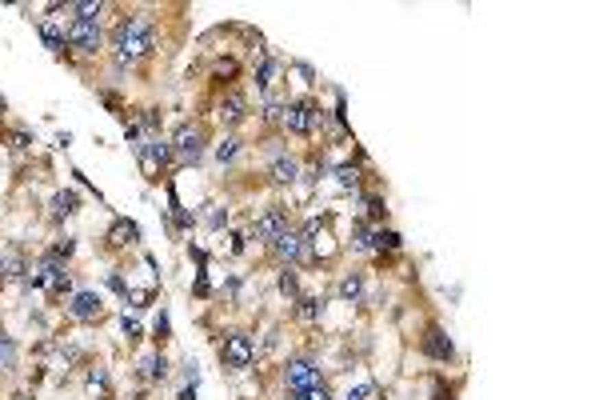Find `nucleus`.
Wrapping results in <instances>:
<instances>
[{"instance_id":"10","label":"nucleus","mask_w":599,"mask_h":400,"mask_svg":"<svg viewBox=\"0 0 599 400\" xmlns=\"http://www.w3.org/2000/svg\"><path fill=\"white\" fill-rule=\"evenodd\" d=\"M69 312L76 316V320H100L104 308H100V296H96V292H76L72 305H69Z\"/></svg>"},{"instance_id":"23","label":"nucleus","mask_w":599,"mask_h":400,"mask_svg":"<svg viewBox=\"0 0 599 400\" xmlns=\"http://www.w3.org/2000/svg\"><path fill=\"white\" fill-rule=\"evenodd\" d=\"M8 368H16V344L8 336H0V373H8Z\"/></svg>"},{"instance_id":"33","label":"nucleus","mask_w":599,"mask_h":400,"mask_svg":"<svg viewBox=\"0 0 599 400\" xmlns=\"http://www.w3.org/2000/svg\"><path fill=\"white\" fill-rule=\"evenodd\" d=\"M208 224H212V228H224V224H228V212H220V209L208 212Z\"/></svg>"},{"instance_id":"7","label":"nucleus","mask_w":599,"mask_h":400,"mask_svg":"<svg viewBox=\"0 0 599 400\" xmlns=\"http://www.w3.org/2000/svg\"><path fill=\"white\" fill-rule=\"evenodd\" d=\"M136 152H140V165H144V172H148L152 180H156V172L172 161V144H164V141H144V144H136Z\"/></svg>"},{"instance_id":"36","label":"nucleus","mask_w":599,"mask_h":400,"mask_svg":"<svg viewBox=\"0 0 599 400\" xmlns=\"http://www.w3.org/2000/svg\"><path fill=\"white\" fill-rule=\"evenodd\" d=\"M156 336H160V340H168V316H164V312H160V325H156Z\"/></svg>"},{"instance_id":"28","label":"nucleus","mask_w":599,"mask_h":400,"mask_svg":"<svg viewBox=\"0 0 599 400\" xmlns=\"http://www.w3.org/2000/svg\"><path fill=\"white\" fill-rule=\"evenodd\" d=\"M368 216H371V220H384V216H388V209H384L380 196H368Z\"/></svg>"},{"instance_id":"18","label":"nucleus","mask_w":599,"mask_h":400,"mask_svg":"<svg viewBox=\"0 0 599 400\" xmlns=\"http://www.w3.org/2000/svg\"><path fill=\"white\" fill-rule=\"evenodd\" d=\"M280 69H284V64H280L276 56H268V60H264V64L256 69V84H260V89L268 93V89H272V80H276V72H280Z\"/></svg>"},{"instance_id":"16","label":"nucleus","mask_w":599,"mask_h":400,"mask_svg":"<svg viewBox=\"0 0 599 400\" xmlns=\"http://www.w3.org/2000/svg\"><path fill=\"white\" fill-rule=\"evenodd\" d=\"M296 176H300V165L292 161V156H276V161H272V180H276V185H292Z\"/></svg>"},{"instance_id":"35","label":"nucleus","mask_w":599,"mask_h":400,"mask_svg":"<svg viewBox=\"0 0 599 400\" xmlns=\"http://www.w3.org/2000/svg\"><path fill=\"white\" fill-rule=\"evenodd\" d=\"M28 144H32V141H28V132H12V148H16V152H24Z\"/></svg>"},{"instance_id":"1","label":"nucleus","mask_w":599,"mask_h":400,"mask_svg":"<svg viewBox=\"0 0 599 400\" xmlns=\"http://www.w3.org/2000/svg\"><path fill=\"white\" fill-rule=\"evenodd\" d=\"M112 48H116V64H128V60H140L156 48V21L148 12H136L128 21L116 28L112 36Z\"/></svg>"},{"instance_id":"8","label":"nucleus","mask_w":599,"mask_h":400,"mask_svg":"<svg viewBox=\"0 0 599 400\" xmlns=\"http://www.w3.org/2000/svg\"><path fill=\"white\" fill-rule=\"evenodd\" d=\"M284 228H288V212L280 209V204H272V209L264 212V216H256L252 236H256V240H268V244H272V240H276Z\"/></svg>"},{"instance_id":"26","label":"nucleus","mask_w":599,"mask_h":400,"mask_svg":"<svg viewBox=\"0 0 599 400\" xmlns=\"http://www.w3.org/2000/svg\"><path fill=\"white\" fill-rule=\"evenodd\" d=\"M144 373H148V380H160L164 373H168V364H164V356H148V360H144Z\"/></svg>"},{"instance_id":"15","label":"nucleus","mask_w":599,"mask_h":400,"mask_svg":"<svg viewBox=\"0 0 599 400\" xmlns=\"http://www.w3.org/2000/svg\"><path fill=\"white\" fill-rule=\"evenodd\" d=\"M108 240H112L116 248H124V244H136V240H140V228L132 224V220H116L112 233H108Z\"/></svg>"},{"instance_id":"27","label":"nucleus","mask_w":599,"mask_h":400,"mask_svg":"<svg viewBox=\"0 0 599 400\" xmlns=\"http://www.w3.org/2000/svg\"><path fill=\"white\" fill-rule=\"evenodd\" d=\"M371 392H376V384H368V380H364V384H356V388H347V392H344V400H368Z\"/></svg>"},{"instance_id":"34","label":"nucleus","mask_w":599,"mask_h":400,"mask_svg":"<svg viewBox=\"0 0 599 400\" xmlns=\"http://www.w3.org/2000/svg\"><path fill=\"white\" fill-rule=\"evenodd\" d=\"M216 76H236V60H220L216 64Z\"/></svg>"},{"instance_id":"13","label":"nucleus","mask_w":599,"mask_h":400,"mask_svg":"<svg viewBox=\"0 0 599 400\" xmlns=\"http://www.w3.org/2000/svg\"><path fill=\"white\" fill-rule=\"evenodd\" d=\"M40 40H45V48H52V52H64V24H52V21H40Z\"/></svg>"},{"instance_id":"3","label":"nucleus","mask_w":599,"mask_h":400,"mask_svg":"<svg viewBox=\"0 0 599 400\" xmlns=\"http://www.w3.org/2000/svg\"><path fill=\"white\" fill-rule=\"evenodd\" d=\"M200 152H204V128H200V124H180V132H176V141H172L176 165H196Z\"/></svg>"},{"instance_id":"31","label":"nucleus","mask_w":599,"mask_h":400,"mask_svg":"<svg viewBox=\"0 0 599 400\" xmlns=\"http://www.w3.org/2000/svg\"><path fill=\"white\" fill-rule=\"evenodd\" d=\"M104 384H108V373L104 368H93L88 373V388H104Z\"/></svg>"},{"instance_id":"32","label":"nucleus","mask_w":599,"mask_h":400,"mask_svg":"<svg viewBox=\"0 0 599 400\" xmlns=\"http://www.w3.org/2000/svg\"><path fill=\"white\" fill-rule=\"evenodd\" d=\"M124 336L128 340H140V320H128V312H124Z\"/></svg>"},{"instance_id":"37","label":"nucleus","mask_w":599,"mask_h":400,"mask_svg":"<svg viewBox=\"0 0 599 400\" xmlns=\"http://www.w3.org/2000/svg\"><path fill=\"white\" fill-rule=\"evenodd\" d=\"M432 400H452V392H436V397H432Z\"/></svg>"},{"instance_id":"2","label":"nucleus","mask_w":599,"mask_h":400,"mask_svg":"<svg viewBox=\"0 0 599 400\" xmlns=\"http://www.w3.org/2000/svg\"><path fill=\"white\" fill-rule=\"evenodd\" d=\"M323 108L316 100H296V104H288V113H284V124L296 132V137H312L316 132V124H323Z\"/></svg>"},{"instance_id":"29","label":"nucleus","mask_w":599,"mask_h":400,"mask_svg":"<svg viewBox=\"0 0 599 400\" xmlns=\"http://www.w3.org/2000/svg\"><path fill=\"white\" fill-rule=\"evenodd\" d=\"M140 124H144L148 132H156V128H160V117H156V108H144V117H140Z\"/></svg>"},{"instance_id":"9","label":"nucleus","mask_w":599,"mask_h":400,"mask_svg":"<svg viewBox=\"0 0 599 400\" xmlns=\"http://www.w3.org/2000/svg\"><path fill=\"white\" fill-rule=\"evenodd\" d=\"M424 353L432 356V360H452L456 356V349H452V340H448V332L439 329V325H428V332H424Z\"/></svg>"},{"instance_id":"5","label":"nucleus","mask_w":599,"mask_h":400,"mask_svg":"<svg viewBox=\"0 0 599 400\" xmlns=\"http://www.w3.org/2000/svg\"><path fill=\"white\" fill-rule=\"evenodd\" d=\"M64 40H69L76 52L96 56V52H100V24L96 21H76V16H72L69 28H64Z\"/></svg>"},{"instance_id":"30","label":"nucleus","mask_w":599,"mask_h":400,"mask_svg":"<svg viewBox=\"0 0 599 400\" xmlns=\"http://www.w3.org/2000/svg\"><path fill=\"white\" fill-rule=\"evenodd\" d=\"M296 400H332V397H328V388L320 384V388H308V392H296Z\"/></svg>"},{"instance_id":"25","label":"nucleus","mask_w":599,"mask_h":400,"mask_svg":"<svg viewBox=\"0 0 599 400\" xmlns=\"http://www.w3.org/2000/svg\"><path fill=\"white\" fill-rule=\"evenodd\" d=\"M284 113H288V100H280V96L268 93V100H264V117H268V120H284Z\"/></svg>"},{"instance_id":"14","label":"nucleus","mask_w":599,"mask_h":400,"mask_svg":"<svg viewBox=\"0 0 599 400\" xmlns=\"http://www.w3.org/2000/svg\"><path fill=\"white\" fill-rule=\"evenodd\" d=\"M296 316L304 320V325H316V320L323 316V301H320V296H300V301H296Z\"/></svg>"},{"instance_id":"12","label":"nucleus","mask_w":599,"mask_h":400,"mask_svg":"<svg viewBox=\"0 0 599 400\" xmlns=\"http://www.w3.org/2000/svg\"><path fill=\"white\" fill-rule=\"evenodd\" d=\"M248 117V100L240 93H228L224 100H220V120L224 124H240V120Z\"/></svg>"},{"instance_id":"39","label":"nucleus","mask_w":599,"mask_h":400,"mask_svg":"<svg viewBox=\"0 0 599 400\" xmlns=\"http://www.w3.org/2000/svg\"><path fill=\"white\" fill-rule=\"evenodd\" d=\"M0 117H4V100H0Z\"/></svg>"},{"instance_id":"20","label":"nucleus","mask_w":599,"mask_h":400,"mask_svg":"<svg viewBox=\"0 0 599 400\" xmlns=\"http://www.w3.org/2000/svg\"><path fill=\"white\" fill-rule=\"evenodd\" d=\"M360 296H364V281H360L356 272H352V277H344V281H340V301H347V305H356Z\"/></svg>"},{"instance_id":"19","label":"nucleus","mask_w":599,"mask_h":400,"mask_svg":"<svg viewBox=\"0 0 599 400\" xmlns=\"http://www.w3.org/2000/svg\"><path fill=\"white\" fill-rule=\"evenodd\" d=\"M76 204H80L76 192H56V196H52V216H72Z\"/></svg>"},{"instance_id":"4","label":"nucleus","mask_w":599,"mask_h":400,"mask_svg":"<svg viewBox=\"0 0 599 400\" xmlns=\"http://www.w3.org/2000/svg\"><path fill=\"white\" fill-rule=\"evenodd\" d=\"M220 356H224V368H232V373H244V368L252 364V356H256L252 336H248V332H232L228 340H224V349H220Z\"/></svg>"},{"instance_id":"11","label":"nucleus","mask_w":599,"mask_h":400,"mask_svg":"<svg viewBox=\"0 0 599 400\" xmlns=\"http://www.w3.org/2000/svg\"><path fill=\"white\" fill-rule=\"evenodd\" d=\"M272 248H276V257L288 260V264L304 257V240H300V233H292V228H284V233L272 240Z\"/></svg>"},{"instance_id":"21","label":"nucleus","mask_w":599,"mask_h":400,"mask_svg":"<svg viewBox=\"0 0 599 400\" xmlns=\"http://www.w3.org/2000/svg\"><path fill=\"white\" fill-rule=\"evenodd\" d=\"M240 148H244V144L236 141V137H228L224 144H216V161H220V165H232V161L240 156Z\"/></svg>"},{"instance_id":"6","label":"nucleus","mask_w":599,"mask_h":400,"mask_svg":"<svg viewBox=\"0 0 599 400\" xmlns=\"http://www.w3.org/2000/svg\"><path fill=\"white\" fill-rule=\"evenodd\" d=\"M284 384H288L292 392L320 388V368H316L308 356H296V360H288V368H284Z\"/></svg>"},{"instance_id":"38","label":"nucleus","mask_w":599,"mask_h":400,"mask_svg":"<svg viewBox=\"0 0 599 400\" xmlns=\"http://www.w3.org/2000/svg\"><path fill=\"white\" fill-rule=\"evenodd\" d=\"M12 400H28V397H24V392H21V397H12Z\"/></svg>"},{"instance_id":"17","label":"nucleus","mask_w":599,"mask_h":400,"mask_svg":"<svg viewBox=\"0 0 599 400\" xmlns=\"http://www.w3.org/2000/svg\"><path fill=\"white\" fill-rule=\"evenodd\" d=\"M368 244H371V248H380V252H395L404 240H400V233H392V228H376Z\"/></svg>"},{"instance_id":"22","label":"nucleus","mask_w":599,"mask_h":400,"mask_svg":"<svg viewBox=\"0 0 599 400\" xmlns=\"http://www.w3.org/2000/svg\"><path fill=\"white\" fill-rule=\"evenodd\" d=\"M280 292H284L288 301H300V277L292 272V268H284V272H280Z\"/></svg>"},{"instance_id":"24","label":"nucleus","mask_w":599,"mask_h":400,"mask_svg":"<svg viewBox=\"0 0 599 400\" xmlns=\"http://www.w3.org/2000/svg\"><path fill=\"white\" fill-rule=\"evenodd\" d=\"M336 185H340V189H360V172H356L352 165H340L336 168Z\"/></svg>"}]
</instances>
